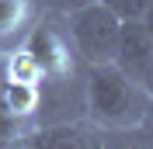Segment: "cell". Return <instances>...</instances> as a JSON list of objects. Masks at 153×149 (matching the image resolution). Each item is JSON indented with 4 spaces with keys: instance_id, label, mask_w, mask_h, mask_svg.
Returning a JSON list of instances; mask_svg holds the SVG:
<instances>
[{
    "instance_id": "8",
    "label": "cell",
    "mask_w": 153,
    "mask_h": 149,
    "mask_svg": "<svg viewBox=\"0 0 153 149\" xmlns=\"http://www.w3.org/2000/svg\"><path fill=\"white\" fill-rule=\"evenodd\" d=\"M101 4L122 21H150V10H153V0H101Z\"/></svg>"
},
{
    "instance_id": "11",
    "label": "cell",
    "mask_w": 153,
    "mask_h": 149,
    "mask_svg": "<svg viewBox=\"0 0 153 149\" xmlns=\"http://www.w3.org/2000/svg\"><path fill=\"white\" fill-rule=\"evenodd\" d=\"M10 149H25V142H14V146H10Z\"/></svg>"
},
{
    "instance_id": "5",
    "label": "cell",
    "mask_w": 153,
    "mask_h": 149,
    "mask_svg": "<svg viewBox=\"0 0 153 149\" xmlns=\"http://www.w3.org/2000/svg\"><path fill=\"white\" fill-rule=\"evenodd\" d=\"M105 132L91 121H56L25 135V149H101Z\"/></svg>"
},
{
    "instance_id": "2",
    "label": "cell",
    "mask_w": 153,
    "mask_h": 149,
    "mask_svg": "<svg viewBox=\"0 0 153 149\" xmlns=\"http://www.w3.org/2000/svg\"><path fill=\"white\" fill-rule=\"evenodd\" d=\"M63 21H66V42L84 66H101L115 59L122 18L111 14L101 0H91L84 7L63 14Z\"/></svg>"
},
{
    "instance_id": "6",
    "label": "cell",
    "mask_w": 153,
    "mask_h": 149,
    "mask_svg": "<svg viewBox=\"0 0 153 149\" xmlns=\"http://www.w3.org/2000/svg\"><path fill=\"white\" fill-rule=\"evenodd\" d=\"M21 52L35 63V69L42 76H59V73H66V66H70V42L59 31L45 28V24H38L31 31L28 45L21 49Z\"/></svg>"
},
{
    "instance_id": "10",
    "label": "cell",
    "mask_w": 153,
    "mask_h": 149,
    "mask_svg": "<svg viewBox=\"0 0 153 149\" xmlns=\"http://www.w3.org/2000/svg\"><path fill=\"white\" fill-rule=\"evenodd\" d=\"M45 10H52V14H70V10L84 7V4H91V0H38Z\"/></svg>"
},
{
    "instance_id": "3",
    "label": "cell",
    "mask_w": 153,
    "mask_h": 149,
    "mask_svg": "<svg viewBox=\"0 0 153 149\" xmlns=\"http://www.w3.org/2000/svg\"><path fill=\"white\" fill-rule=\"evenodd\" d=\"M38 111V83L10 69V52H0V139H21V125Z\"/></svg>"
},
{
    "instance_id": "1",
    "label": "cell",
    "mask_w": 153,
    "mask_h": 149,
    "mask_svg": "<svg viewBox=\"0 0 153 149\" xmlns=\"http://www.w3.org/2000/svg\"><path fill=\"white\" fill-rule=\"evenodd\" d=\"M153 97L146 87L118 69L115 63L84 66V118L101 132L143 128L150 121Z\"/></svg>"
},
{
    "instance_id": "7",
    "label": "cell",
    "mask_w": 153,
    "mask_h": 149,
    "mask_svg": "<svg viewBox=\"0 0 153 149\" xmlns=\"http://www.w3.org/2000/svg\"><path fill=\"white\" fill-rule=\"evenodd\" d=\"M28 7H31V0H0V38L14 35V31L25 24Z\"/></svg>"
},
{
    "instance_id": "9",
    "label": "cell",
    "mask_w": 153,
    "mask_h": 149,
    "mask_svg": "<svg viewBox=\"0 0 153 149\" xmlns=\"http://www.w3.org/2000/svg\"><path fill=\"white\" fill-rule=\"evenodd\" d=\"M101 149H150L146 125L143 128H125V132H105V146Z\"/></svg>"
},
{
    "instance_id": "4",
    "label": "cell",
    "mask_w": 153,
    "mask_h": 149,
    "mask_svg": "<svg viewBox=\"0 0 153 149\" xmlns=\"http://www.w3.org/2000/svg\"><path fill=\"white\" fill-rule=\"evenodd\" d=\"M111 63L139 87H146V90L153 87V28H150V21H122Z\"/></svg>"
}]
</instances>
